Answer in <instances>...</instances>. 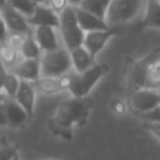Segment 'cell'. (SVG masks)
I'll use <instances>...</instances> for the list:
<instances>
[{
	"mask_svg": "<svg viewBox=\"0 0 160 160\" xmlns=\"http://www.w3.org/2000/svg\"><path fill=\"white\" fill-rule=\"evenodd\" d=\"M71 82V74H65L59 78H44L41 76L36 82H34L38 91L45 95H54L62 90H69Z\"/></svg>",
	"mask_w": 160,
	"mask_h": 160,
	"instance_id": "cell-11",
	"label": "cell"
},
{
	"mask_svg": "<svg viewBox=\"0 0 160 160\" xmlns=\"http://www.w3.org/2000/svg\"><path fill=\"white\" fill-rule=\"evenodd\" d=\"M145 128L151 131L158 139H160V122H145Z\"/></svg>",
	"mask_w": 160,
	"mask_h": 160,
	"instance_id": "cell-28",
	"label": "cell"
},
{
	"mask_svg": "<svg viewBox=\"0 0 160 160\" xmlns=\"http://www.w3.org/2000/svg\"><path fill=\"white\" fill-rule=\"evenodd\" d=\"M142 6H145L144 0H112L106 15V21L110 28L126 24L139 15Z\"/></svg>",
	"mask_w": 160,
	"mask_h": 160,
	"instance_id": "cell-6",
	"label": "cell"
},
{
	"mask_svg": "<svg viewBox=\"0 0 160 160\" xmlns=\"http://www.w3.org/2000/svg\"><path fill=\"white\" fill-rule=\"evenodd\" d=\"M1 21L6 25L10 32L30 34V24L28 18L14 9L9 2H4L1 6Z\"/></svg>",
	"mask_w": 160,
	"mask_h": 160,
	"instance_id": "cell-9",
	"label": "cell"
},
{
	"mask_svg": "<svg viewBox=\"0 0 160 160\" xmlns=\"http://www.w3.org/2000/svg\"><path fill=\"white\" fill-rule=\"evenodd\" d=\"M8 2L26 18H30L36 8L34 0H8Z\"/></svg>",
	"mask_w": 160,
	"mask_h": 160,
	"instance_id": "cell-23",
	"label": "cell"
},
{
	"mask_svg": "<svg viewBox=\"0 0 160 160\" xmlns=\"http://www.w3.org/2000/svg\"><path fill=\"white\" fill-rule=\"evenodd\" d=\"M112 0H84L80 4V8L102 18L106 20V15Z\"/></svg>",
	"mask_w": 160,
	"mask_h": 160,
	"instance_id": "cell-20",
	"label": "cell"
},
{
	"mask_svg": "<svg viewBox=\"0 0 160 160\" xmlns=\"http://www.w3.org/2000/svg\"><path fill=\"white\" fill-rule=\"evenodd\" d=\"M142 26L159 29L160 28V2L158 0H146L144 6Z\"/></svg>",
	"mask_w": 160,
	"mask_h": 160,
	"instance_id": "cell-18",
	"label": "cell"
},
{
	"mask_svg": "<svg viewBox=\"0 0 160 160\" xmlns=\"http://www.w3.org/2000/svg\"><path fill=\"white\" fill-rule=\"evenodd\" d=\"M61 40L65 48L71 51L81 45H84L85 31L79 24L75 6L69 5L64 11L60 12V25H59Z\"/></svg>",
	"mask_w": 160,
	"mask_h": 160,
	"instance_id": "cell-3",
	"label": "cell"
},
{
	"mask_svg": "<svg viewBox=\"0 0 160 160\" xmlns=\"http://www.w3.org/2000/svg\"><path fill=\"white\" fill-rule=\"evenodd\" d=\"M69 0H49V6L55 10L58 14H60L61 11H64L68 6H69Z\"/></svg>",
	"mask_w": 160,
	"mask_h": 160,
	"instance_id": "cell-26",
	"label": "cell"
},
{
	"mask_svg": "<svg viewBox=\"0 0 160 160\" xmlns=\"http://www.w3.org/2000/svg\"><path fill=\"white\" fill-rule=\"evenodd\" d=\"M15 156H16L15 151H14L12 149H10V148L4 149V150L1 151V160H12Z\"/></svg>",
	"mask_w": 160,
	"mask_h": 160,
	"instance_id": "cell-29",
	"label": "cell"
},
{
	"mask_svg": "<svg viewBox=\"0 0 160 160\" xmlns=\"http://www.w3.org/2000/svg\"><path fill=\"white\" fill-rule=\"evenodd\" d=\"M42 52L44 51L41 50L40 45L35 40V38H32L31 35H28V38L20 50L21 56L24 59H41Z\"/></svg>",
	"mask_w": 160,
	"mask_h": 160,
	"instance_id": "cell-21",
	"label": "cell"
},
{
	"mask_svg": "<svg viewBox=\"0 0 160 160\" xmlns=\"http://www.w3.org/2000/svg\"><path fill=\"white\" fill-rule=\"evenodd\" d=\"M28 35H30V34L10 32V34L8 35V38H6V40H5L2 44H6V45H9L10 48H12V49H15V50L20 51V50H21L22 44L25 42V40H26V38H28Z\"/></svg>",
	"mask_w": 160,
	"mask_h": 160,
	"instance_id": "cell-24",
	"label": "cell"
},
{
	"mask_svg": "<svg viewBox=\"0 0 160 160\" xmlns=\"http://www.w3.org/2000/svg\"><path fill=\"white\" fill-rule=\"evenodd\" d=\"M30 26H51L59 29L60 14L52 10L49 5H36L34 14L28 18Z\"/></svg>",
	"mask_w": 160,
	"mask_h": 160,
	"instance_id": "cell-10",
	"label": "cell"
},
{
	"mask_svg": "<svg viewBox=\"0 0 160 160\" xmlns=\"http://www.w3.org/2000/svg\"><path fill=\"white\" fill-rule=\"evenodd\" d=\"M108 71V65L95 64L94 66L82 72H71V82L69 86V91L74 98H86L91 89L98 84L100 79L106 75Z\"/></svg>",
	"mask_w": 160,
	"mask_h": 160,
	"instance_id": "cell-4",
	"label": "cell"
},
{
	"mask_svg": "<svg viewBox=\"0 0 160 160\" xmlns=\"http://www.w3.org/2000/svg\"><path fill=\"white\" fill-rule=\"evenodd\" d=\"M130 92L140 89H160V50H155L145 58L135 61L128 74Z\"/></svg>",
	"mask_w": 160,
	"mask_h": 160,
	"instance_id": "cell-1",
	"label": "cell"
},
{
	"mask_svg": "<svg viewBox=\"0 0 160 160\" xmlns=\"http://www.w3.org/2000/svg\"><path fill=\"white\" fill-rule=\"evenodd\" d=\"M138 116L144 122H160V105L148 112L139 114Z\"/></svg>",
	"mask_w": 160,
	"mask_h": 160,
	"instance_id": "cell-25",
	"label": "cell"
},
{
	"mask_svg": "<svg viewBox=\"0 0 160 160\" xmlns=\"http://www.w3.org/2000/svg\"><path fill=\"white\" fill-rule=\"evenodd\" d=\"M92 106L91 99L86 98H74L65 100L59 104L52 121L56 126L62 129H69L74 125H81L86 121L90 109Z\"/></svg>",
	"mask_w": 160,
	"mask_h": 160,
	"instance_id": "cell-2",
	"label": "cell"
},
{
	"mask_svg": "<svg viewBox=\"0 0 160 160\" xmlns=\"http://www.w3.org/2000/svg\"><path fill=\"white\" fill-rule=\"evenodd\" d=\"M19 58H22L20 51L10 48L6 44L1 45V59H2V65L8 66V70H11L12 68H15L21 60H19ZM24 59V58H22Z\"/></svg>",
	"mask_w": 160,
	"mask_h": 160,
	"instance_id": "cell-22",
	"label": "cell"
},
{
	"mask_svg": "<svg viewBox=\"0 0 160 160\" xmlns=\"http://www.w3.org/2000/svg\"><path fill=\"white\" fill-rule=\"evenodd\" d=\"M5 96H8V95L2 94V101H1L2 124L8 125L10 128H20V126H22L26 122V120L30 118L29 114L26 112V110L14 98L5 99Z\"/></svg>",
	"mask_w": 160,
	"mask_h": 160,
	"instance_id": "cell-8",
	"label": "cell"
},
{
	"mask_svg": "<svg viewBox=\"0 0 160 160\" xmlns=\"http://www.w3.org/2000/svg\"><path fill=\"white\" fill-rule=\"evenodd\" d=\"M129 104L138 115L148 112L160 105V91L156 89L140 88L130 92Z\"/></svg>",
	"mask_w": 160,
	"mask_h": 160,
	"instance_id": "cell-7",
	"label": "cell"
},
{
	"mask_svg": "<svg viewBox=\"0 0 160 160\" xmlns=\"http://www.w3.org/2000/svg\"><path fill=\"white\" fill-rule=\"evenodd\" d=\"M35 98H36V88H35L34 82L21 80L19 90L14 99L26 110L29 116H32V114H34Z\"/></svg>",
	"mask_w": 160,
	"mask_h": 160,
	"instance_id": "cell-15",
	"label": "cell"
},
{
	"mask_svg": "<svg viewBox=\"0 0 160 160\" xmlns=\"http://www.w3.org/2000/svg\"><path fill=\"white\" fill-rule=\"evenodd\" d=\"M84 0H69V4L71 6H80V4Z\"/></svg>",
	"mask_w": 160,
	"mask_h": 160,
	"instance_id": "cell-30",
	"label": "cell"
},
{
	"mask_svg": "<svg viewBox=\"0 0 160 160\" xmlns=\"http://www.w3.org/2000/svg\"><path fill=\"white\" fill-rule=\"evenodd\" d=\"M40 62L41 76L44 78H59L72 70L71 55L66 48H59L52 51L42 52Z\"/></svg>",
	"mask_w": 160,
	"mask_h": 160,
	"instance_id": "cell-5",
	"label": "cell"
},
{
	"mask_svg": "<svg viewBox=\"0 0 160 160\" xmlns=\"http://www.w3.org/2000/svg\"><path fill=\"white\" fill-rule=\"evenodd\" d=\"M75 11H76V16L79 20L80 26L82 28V30L85 32H90V31H95V30H106L110 29V25L108 24V21L80 6H75Z\"/></svg>",
	"mask_w": 160,
	"mask_h": 160,
	"instance_id": "cell-14",
	"label": "cell"
},
{
	"mask_svg": "<svg viewBox=\"0 0 160 160\" xmlns=\"http://www.w3.org/2000/svg\"><path fill=\"white\" fill-rule=\"evenodd\" d=\"M21 80L36 82L41 78V62L40 59H22L15 68L11 69Z\"/></svg>",
	"mask_w": 160,
	"mask_h": 160,
	"instance_id": "cell-13",
	"label": "cell"
},
{
	"mask_svg": "<svg viewBox=\"0 0 160 160\" xmlns=\"http://www.w3.org/2000/svg\"><path fill=\"white\" fill-rule=\"evenodd\" d=\"M158 1H159V2H160V0H158Z\"/></svg>",
	"mask_w": 160,
	"mask_h": 160,
	"instance_id": "cell-31",
	"label": "cell"
},
{
	"mask_svg": "<svg viewBox=\"0 0 160 160\" xmlns=\"http://www.w3.org/2000/svg\"><path fill=\"white\" fill-rule=\"evenodd\" d=\"M70 55L72 60V70L76 72H82L95 65V56L84 45L71 50Z\"/></svg>",
	"mask_w": 160,
	"mask_h": 160,
	"instance_id": "cell-17",
	"label": "cell"
},
{
	"mask_svg": "<svg viewBox=\"0 0 160 160\" xmlns=\"http://www.w3.org/2000/svg\"><path fill=\"white\" fill-rule=\"evenodd\" d=\"M34 38L44 52L52 51V50H56L60 48L58 35H56V28L38 26V28H35Z\"/></svg>",
	"mask_w": 160,
	"mask_h": 160,
	"instance_id": "cell-16",
	"label": "cell"
},
{
	"mask_svg": "<svg viewBox=\"0 0 160 160\" xmlns=\"http://www.w3.org/2000/svg\"><path fill=\"white\" fill-rule=\"evenodd\" d=\"M116 34V31L110 28L106 30H95L85 34L84 46L96 58V55L105 48L108 41Z\"/></svg>",
	"mask_w": 160,
	"mask_h": 160,
	"instance_id": "cell-12",
	"label": "cell"
},
{
	"mask_svg": "<svg viewBox=\"0 0 160 160\" xmlns=\"http://www.w3.org/2000/svg\"><path fill=\"white\" fill-rule=\"evenodd\" d=\"M21 79L12 72L11 70H8L5 66L2 69V75H1V92L8 95L9 98H15L19 86H20Z\"/></svg>",
	"mask_w": 160,
	"mask_h": 160,
	"instance_id": "cell-19",
	"label": "cell"
},
{
	"mask_svg": "<svg viewBox=\"0 0 160 160\" xmlns=\"http://www.w3.org/2000/svg\"><path fill=\"white\" fill-rule=\"evenodd\" d=\"M111 109L114 110V112L121 115V114L125 112L126 105H125V102L121 99H112V101H111Z\"/></svg>",
	"mask_w": 160,
	"mask_h": 160,
	"instance_id": "cell-27",
	"label": "cell"
}]
</instances>
